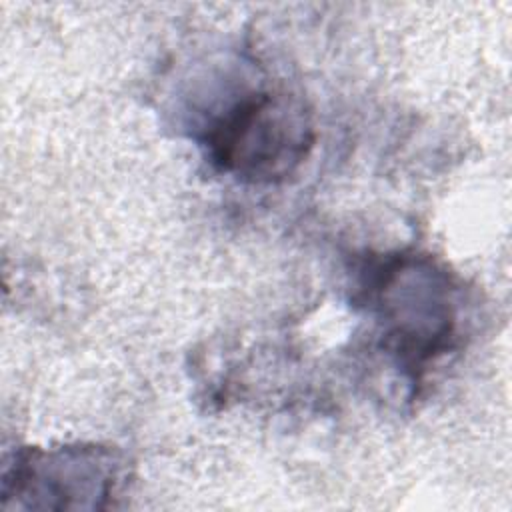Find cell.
I'll return each instance as SVG.
<instances>
[{"label": "cell", "mask_w": 512, "mask_h": 512, "mask_svg": "<svg viewBox=\"0 0 512 512\" xmlns=\"http://www.w3.org/2000/svg\"><path fill=\"white\" fill-rule=\"evenodd\" d=\"M212 162L250 182L288 176L312 146L304 108L286 94H254L232 106L208 132Z\"/></svg>", "instance_id": "obj_1"}, {"label": "cell", "mask_w": 512, "mask_h": 512, "mask_svg": "<svg viewBox=\"0 0 512 512\" xmlns=\"http://www.w3.org/2000/svg\"><path fill=\"white\" fill-rule=\"evenodd\" d=\"M118 466L100 446L28 448L2 476V508H104Z\"/></svg>", "instance_id": "obj_2"}, {"label": "cell", "mask_w": 512, "mask_h": 512, "mask_svg": "<svg viewBox=\"0 0 512 512\" xmlns=\"http://www.w3.org/2000/svg\"><path fill=\"white\" fill-rule=\"evenodd\" d=\"M384 272L376 302L398 354L420 362L446 350L454 330L446 276L416 258L390 262Z\"/></svg>", "instance_id": "obj_3"}]
</instances>
